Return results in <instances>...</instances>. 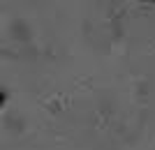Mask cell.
Instances as JSON below:
<instances>
[{
    "label": "cell",
    "mask_w": 155,
    "mask_h": 150,
    "mask_svg": "<svg viewBox=\"0 0 155 150\" xmlns=\"http://www.w3.org/2000/svg\"><path fill=\"white\" fill-rule=\"evenodd\" d=\"M5 99H7V92H5V90H0V106L5 104Z\"/></svg>",
    "instance_id": "1"
}]
</instances>
